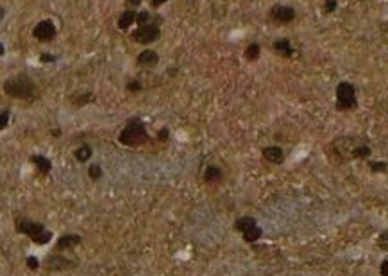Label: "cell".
Returning a JSON list of instances; mask_svg holds the SVG:
<instances>
[{
	"label": "cell",
	"mask_w": 388,
	"mask_h": 276,
	"mask_svg": "<svg viewBox=\"0 0 388 276\" xmlns=\"http://www.w3.org/2000/svg\"><path fill=\"white\" fill-rule=\"evenodd\" d=\"M4 94L20 100H32L38 95L36 84L27 74H18L4 81Z\"/></svg>",
	"instance_id": "6da1fadb"
},
{
	"label": "cell",
	"mask_w": 388,
	"mask_h": 276,
	"mask_svg": "<svg viewBox=\"0 0 388 276\" xmlns=\"http://www.w3.org/2000/svg\"><path fill=\"white\" fill-rule=\"evenodd\" d=\"M118 142L125 147H140L149 142V133H147L145 124L138 119H131L125 127L120 131Z\"/></svg>",
	"instance_id": "7a4b0ae2"
},
{
	"label": "cell",
	"mask_w": 388,
	"mask_h": 276,
	"mask_svg": "<svg viewBox=\"0 0 388 276\" xmlns=\"http://www.w3.org/2000/svg\"><path fill=\"white\" fill-rule=\"evenodd\" d=\"M15 228L18 233L27 235V237L32 240V244H36V246H45L52 240V231L45 228V224L27 219V217L16 221Z\"/></svg>",
	"instance_id": "3957f363"
},
{
	"label": "cell",
	"mask_w": 388,
	"mask_h": 276,
	"mask_svg": "<svg viewBox=\"0 0 388 276\" xmlns=\"http://www.w3.org/2000/svg\"><path fill=\"white\" fill-rule=\"evenodd\" d=\"M337 110L338 111H352L358 108L356 90L349 81H342L337 86Z\"/></svg>",
	"instance_id": "277c9868"
},
{
	"label": "cell",
	"mask_w": 388,
	"mask_h": 276,
	"mask_svg": "<svg viewBox=\"0 0 388 276\" xmlns=\"http://www.w3.org/2000/svg\"><path fill=\"white\" fill-rule=\"evenodd\" d=\"M160 36H161V31H160V25H158V24L141 25V27H138V29H135V31L131 32L133 42L141 43V45H149V43L158 42Z\"/></svg>",
	"instance_id": "5b68a950"
},
{
	"label": "cell",
	"mask_w": 388,
	"mask_h": 276,
	"mask_svg": "<svg viewBox=\"0 0 388 276\" xmlns=\"http://www.w3.org/2000/svg\"><path fill=\"white\" fill-rule=\"evenodd\" d=\"M269 18L270 22H274L275 25H286V24H290V22L295 20V9L290 7V5H274L269 13Z\"/></svg>",
	"instance_id": "8992f818"
},
{
	"label": "cell",
	"mask_w": 388,
	"mask_h": 276,
	"mask_svg": "<svg viewBox=\"0 0 388 276\" xmlns=\"http://www.w3.org/2000/svg\"><path fill=\"white\" fill-rule=\"evenodd\" d=\"M56 24L52 20H42L38 22L34 29H32V36L36 38L38 42L42 43H48L56 38Z\"/></svg>",
	"instance_id": "52a82bcc"
},
{
	"label": "cell",
	"mask_w": 388,
	"mask_h": 276,
	"mask_svg": "<svg viewBox=\"0 0 388 276\" xmlns=\"http://www.w3.org/2000/svg\"><path fill=\"white\" fill-rule=\"evenodd\" d=\"M45 266L50 269V271H65V269H72V267H75V262L68 260L67 256L63 255H48L47 258H45Z\"/></svg>",
	"instance_id": "ba28073f"
},
{
	"label": "cell",
	"mask_w": 388,
	"mask_h": 276,
	"mask_svg": "<svg viewBox=\"0 0 388 276\" xmlns=\"http://www.w3.org/2000/svg\"><path fill=\"white\" fill-rule=\"evenodd\" d=\"M83 242V237L77 233H65L61 235L56 242V251H67V250H73L77 248L79 244Z\"/></svg>",
	"instance_id": "9c48e42d"
},
{
	"label": "cell",
	"mask_w": 388,
	"mask_h": 276,
	"mask_svg": "<svg viewBox=\"0 0 388 276\" xmlns=\"http://www.w3.org/2000/svg\"><path fill=\"white\" fill-rule=\"evenodd\" d=\"M261 154H263V158L267 160V162L274 163V165H281V163L285 162V152H283V149L277 147V146L265 147L263 151H261Z\"/></svg>",
	"instance_id": "30bf717a"
},
{
	"label": "cell",
	"mask_w": 388,
	"mask_h": 276,
	"mask_svg": "<svg viewBox=\"0 0 388 276\" xmlns=\"http://www.w3.org/2000/svg\"><path fill=\"white\" fill-rule=\"evenodd\" d=\"M272 49H274V52L277 54V56H281V57H292V56H294V52H295L288 38L275 40L274 45H272Z\"/></svg>",
	"instance_id": "8fae6325"
},
{
	"label": "cell",
	"mask_w": 388,
	"mask_h": 276,
	"mask_svg": "<svg viewBox=\"0 0 388 276\" xmlns=\"http://www.w3.org/2000/svg\"><path fill=\"white\" fill-rule=\"evenodd\" d=\"M160 63V54L156 52V50H150V49H145V50H141L138 54V65L141 67H156Z\"/></svg>",
	"instance_id": "7c38bea8"
},
{
	"label": "cell",
	"mask_w": 388,
	"mask_h": 276,
	"mask_svg": "<svg viewBox=\"0 0 388 276\" xmlns=\"http://www.w3.org/2000/svg\"><path fill=\"white\" fill-rule=\"evenodd\" d=\"M31 163H34V167L38 169V172L42 174V176H48L52 171V163L48 158L42 156V154H32L31 156Z\"/></svg>",
	"instance_id": "4fadbf2b"
},
{
	"label": "cell",
	"mask_w": 388,
	"mask_h": 276,
	"mask_svg": "<svg viewBox=\"0 0 388 276\" xmlns=\"http://www.w3.org/2000/svg\"><path fill=\"white\" fill-rule=\"evenodd\" d=\"M133 24H136V11L133 9H125L122 15H120L118 22H116V27L120 31H127Z\"/></svg>",
	"instance_id": "5bb4252c"
},
{
	"label": "cell",
	"mask_w": 388,
	"mask_h": 276,
	"mask_svg": "<svg viewBox=\"0 0 388 276\" xmlns=\"http://www.w3.org/2000/svg\"><path fill=\"white\" fill-rule=\"evenodd\" d=\"M95 100V95L91 92H84V94H73L70 95V104L73 108H83V106L90 104Z\"/></svg>",
	"instance_id": "9a60e30c"
},
{
	"label": "cell",
	"mask_w": 388,
	"mask_h": 276,
	"mask_svg": "<svg viewBox=\"0 0 388 276\" xmlns=\"http://www.w3.org/2000/svg\"><path fill=\"white\" fill-rule=\"evenodd\" d=\"M222 176H224V172H222V169L218 165H209V167H206V171H204V181L206 183H218L220 179H222Z\"/></svg>",
	"instance_id": "2e32d148"
},
{
	"label": "cell",
	"mask_w": 388,
	"mask_h": 276,
	"mask_svg": "<svg viewBox=\"0 0 388 276\" xmlns=\"http://www.w3.org/2000/svg\"><path fill=\"white\" fill-rule=\"evenodd\" d=\"M73 156H75V160H77L79 163H86L90 158L93 156V149H91L88 144H83V146L77 147V149L73 151Z\"/></svg>",
	"instance_id": "e0dca14e"
},
{
	"label": "cell",
	"mask_w": 388,
	"mask_h": 276,
	"mask_svg": "<svg viewBox=\"0 0 388 276\" xmlns=\"http://www.w3.org/2000/svg\"><path fill=\"white\" fill-rule=\"evenodd\" d=\"M256 219H252V217H240V219L234 221V229L236 231H240V233H245L247 229L254 228L256 226Z\"/></svg>",
	"instance_id": "ac0fdd59"
},
{
	"label": "cell",
	"mask_w": 388,
	"mask_h": 276,
	"mask_svg": "<svg viewBox=\"0 0 388 276\" xmlns=\"http://www.w3.org/2000/svg\"><path fill=\"white\" fill-rule=\"evenodd\" d=\"M243 56H245V59H247V61H251V63L258 61L259 56H261V47H259V43H251V45L245 49Z\"/></svg>",
	"instance_id": "d6986e66"
},
{
	"label": "cell",
	"mask_w": 388,
	"mask_h": 276,
	"mask_svg": "<svg viewBox=\"0 0 388 276\" xmlns=\"http://www.w3.org/2000/svg\"><path fill=\"white\" fill-rule=\"evenodd\" d=\"M242 235H243V240H245V242L252 244V242H256V240L261 239V235H263V229H261L258 226V224H256L254 228L247 229V231H245V233H242Z\"/></svg>",
	"instance_id": "ffe728a7"
},
{
	"label": "cell",
	"mask_w": 388,
	"mask_h": 276,
	"mask_svg": "<svg viewBox=\"0 0 388 276\" xmlns=\"http://www.w3.org/2000/svg\"><path fill=\"white\" fill-rule=\"evenodd\" d=\"M372 154V149L367 146V144H358L354 149H352V158L356 160H362V158H368Z\"/></svg>",
	"instance_id": "44dd1931"
},
{
	"label": "cell",
	"mask_w": 388,
	"mask_h": 276,
	"mask_svg": "<svg viewBox=\"0 0 388 276\" xmlns=\"http://www.w3.org/2000/svg\"><path fill=\"white\" fill-rule=\"evenodd\" d=\"M136 24H138V27L154 24V22H152V13H150V11H147V9L138 11V13H136Z\"/></svg>",
	"instance_id": "7402d4cb"
},
{
	"label": "cell",
	"mask_w": 388,
	"mask_h": 276,
	"mask_svg": "<svg viewBox=\"0 0 388 276\" xmlns=\"http://www.w3.org/2000/svg\"><path fill=\"white\" fill-rule=\"evenodd\" d=\"M88 176L93 179V181H98L100 177L104 176V172H102V167L98 165V163H93V165H90L88 167Z\"/></svg>",
	"instance_id": "603a6c76"
},
{
	"label": "cell",
	"mask_w": 388,
	"mask_h": 276,
	"mask_svg": "<svg viewBox=\"0 0 388 276\" xmlns=\"http://www.w3.org/2000/svg\"><path fill=\"white\" fill-rule=\"evenodd\" d=\"M378 248L381 251H388V229L381 231L378 237Z\"/></svg>",
	"instance_id": "cb8c5ba5"
},
{
	"label": "cell",
	"mask_w": 388,
	"mask_h": 276,
	"mask_svg": "<svg viewBox=\"0 0 388 276\" xmlns=\"http://www.w3.org/2000/svg\"><path fill=\"white\" fill-rule=\"evenodd\" d=\"M368 169L372 172H387L388 163L387 162H368Z\"/></svg>",
	"instance_id": "d4e9b609"
},
{
	"label": "cell",
	"mask_w": 388,
	"mask_h": 276,
	"mask_svg": "<svg viewBox=\"0 0 388 276\" xmlns=\"http://www.w3.org/2000/svg\"><path fill=\"white\" fill-rule=\"evenodd\" d=\"M125 90H127V92H131V94H138V92L141 90V81H140V79H133V81H129V83H127Z\"/></svg>",
	"instance_id": "484cf974"
},
{
	"label": "cell",
	"mask_w": 388,
	"mask_h": 276,
	"mask_svg": "<svg viewBox=\"0 0 388 276\" xmlns=\"http://www.w3.org/2000/svg\"><path fill=\"white\" fill-rule=\"evenodd\" d=\"M156 138H158L160 142H166L168 138H170V129H168L166 125L160 127V129H158V133H156Z\"/></svg>",
	"instance_id": "4316f807"
},
{
	"label": "cell",
	"mask_w": 388,
	"mask_h": 276,
	"mask_svg": "<svg viewBox=\"0 0 388 276\" xmlns=\"http://www.w3.org/2000/svg\"><path fill=\"white\" fill-rule=\"evenodd\" d=\"M25 266L31 269V271H38V267H40V260H38L36 256H27V260H25Z\"/></svg>",
	"instance_id": "83f0119b"
},
{
	"label": "cell",
	"mask_w": 388,
	"mask_h": 276,
	"mask_svg": "<svg viewBox=\"0 0 388 276\" xmlns=\"http://www.w3.org/2000/svg\"><path fill=\"white\" fill-rule=\"evenodd\" d=\"M324 9H326V13H335L338 9V0H326L324 2Z\"/></svg>",
	"instance_id": "f1b7e54d"
},
{
	"label": "cell",
	"mask_w": 388,
	"mask_h": 276,
	"mask_svg": "<svg viewBox=\"0 0 388 276\" xmlns=\"http://www.w3.org/2000/svg\"><path fill=\"white\" fill-rule=\"evenodd\" d=\"M9 124V110H2V115H0V127L5 129Z\"/></svg>",
	"instance_id": "f546056e"
},
{
	"label": "cell",
	"mask_w": 388,
	"mask_h": 276,
	"mask_svg": "<svg viewBox=\"0 0 388 276\" xmlns=\"http://www.w3.org/2000/svg\"><path fill=\"white\" fill-rule=\"evenodd\" d=\"M56 59H57V57L52 56V54H42V56H40V61H42V63H54Z\"/></svg>",
	"instance_id": "4dcf8cb0"
},
{
	"label": "cell",
	"mask_w": 388,
	"mask_h": 276,
	"mask_svg": "<svg viewBox=\"0 0 388 276\" xmlns=\"http://www.w3.org/2000/svg\"><path fill=\"white\" fill-rule=\"evenodd\" d=\"M379 275H381V276H388V260L381 262V266H379Z\"/></svg>",
	"instance_id": "1f68e13d"
},
{
	"label": "cell",
	"mask_w": 388,
	"mask_h": 276,
	"mask_svg": "<svg viewBox=\"0 0 388 276\" xmlns=\"http://www.w3.org/2000/svg\"><path fill=\"white\" fill-rule=\"evenodd\" d=\"M150 4V7H161L163 4H166V0H147Z\"/></svg>",
	"instance_id": "d6a6232c"
},
{
	"label": "cell",
	"mask_w": 388,
	"mask_h": 276,
	"mask_svg": "<svg viewBox=\"0 0 388 276\" xmlns=\"http://www.w3.org/2000/svg\"><path fill=\"white\" fill-rule=\"evenodd\" d=\"M125 4L129 5V7H140L141 0H125Z\"/></svg>",
	"instance_id": "836d02e7"
},
{
	"label": "cell",
	"mask_w": 388,
	"mask_h": 276,
	"mask_svg": "<svg viewBox=\"0 0 388 276\" xmlns=\"http://www.w3.org/2000/svg\"><path fill=\"white\" fill-rule=\"evenodd\" d=\"M50 135H52V136H59V135H61V131H59V129H52V131H50Z\"/></svg>",
	"instance_id": "e575fe53"
},
{
	"label": "cell",
	"mask_w": 388,
	"mask_h": 276,
	"mask_svg": "<svg viewBox=\"0 0 388 276\" xmlns=\"http://www.w3.org/2000/svg\"><path fill=\"white\" fill-rule=\"evenodd\" d=\"M168 74H170V75H176L177 70H176V68H170V72H168Z\"/></svg>",
	"instance_id": "d590c367"
}]
</instances>
